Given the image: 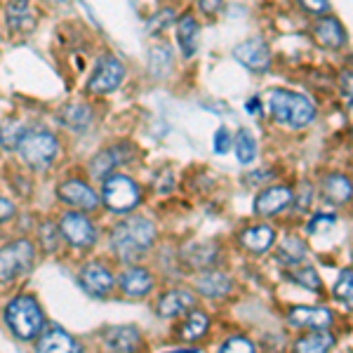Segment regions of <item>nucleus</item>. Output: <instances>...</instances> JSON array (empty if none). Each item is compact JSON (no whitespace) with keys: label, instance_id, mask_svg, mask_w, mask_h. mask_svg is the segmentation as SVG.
I'll use <instances>...</instances> for the list:
<instances>
[{"label":"nucleus","instance_id":"obj_1","mask_svg":"<svg viewBox=\"0 0 353 353\" xmlns=\"http://www.w3.org/2000/svg\"><path fill=\"white\" fill-rule=\"evenodd\" d=\"M153 241H156V226L144 217L125 219L111 233V248L123 261H132L146 254Z\"/></svg>","mask_w":353,"mask_h":353},{"label":"nucleus","instance_id":"obj_2","mask_svg":"<svg viewBox=\"0 0 353 353\" xmlns=\"http://www.w3.org/2000/svg\"><path fill=\"white\" fill-rule=\"evenodd\" d=\"M264 104L269 106L273 121L285 128H304L316 118V106L309 97L290 90H269Z\"/></svg>","mask_w":353,"mask_h":353},{"label":"nucleus","instance_id":"obj_3","mask_svg":"<svg viewBox=\"0 0 353 353\" xmlns=\"http://www.w3.org/2000/svg\"><path fill=\"white\" fill-rule=\"evenodd\" d=\"M5 321H8V327L12 330L14 337L19 339L38 337L45 327V316L41 306L28 294H19L5 306Z\"/></svg>","mask_w":353,"mask_h":353},{"label":"nucleus","instance_id":"obj_4","mask_svg":"<svg viewBox=\"0 0 353 353\" xmlns=\"http://www.w3.org/2000/svg\"><path fill=\"white\" fill-rule=\"evenodd\" d=\"M17 151H19L21 161L31 165L33 170H48L54 163L59 144L48 130H26L17 137Z\"/></svg>","mask_w":353,"mask_h":353},{"label":"nucleus","instance_id":"obj_5","mask_svg":"<svg viewBox=\"0 0 353 353\" xmlns=\"http://www.w3.org/2000/svg\"><path fill=\"white\" fill-rule=\"evenodd\" d=\"M101 201L113 212H130L141 201V191L130 176L111 172L104 179V189H101Z\"/></svg>","mask_w":353,"mask_h":353},{"label":"nucleus","instance_id":"obj_6","mask_svg":"<svg viewBox=\"0 0 353 353\" xmlns=\"http://www.w3.org/2000/svg\"><path fill=\"white\" fill-rule=\"evenodd\" d=\"M33 261H36V250L28 241H14L0 248V283L24 276L31 271Z\"/></svg>","mask_w":353,"mask_h":353},{"label":"nucleus","instance_id":"obj_7","mask_svg":"<svg viewBox=\"0 0 353 353\" xmlns=\"http://www.w3.org/2000/svg\"><path fill=\"white\" fill-rule=\"evenodd\" d=\"M125 78V66L121 64V59L116 57H104V59L97 61L94 73L88 81V90L94 94H109Z\"/></svg>","mask_w":353,"mask_h":353},{"label":"nucleus","instance_id":"obj_8","mask_svg":"<svg viewBox=\"0 0 353 353\" xmlns=\"http://www.w3.org/2000/svg\"><path fill=\"white\" fill-rule=\"evenodd\" d=\"M57 229H59V233L73 245V248H90V245L97 241V231H94L92 221L81 212L64 214Z\"/></svg>","mask_w":353,"mask_h":353},{"label":"nucleus","instance_id":"obj_9","mask_svg":"<svg viewBox=\"0 0 353 353\" xmlns=\"http://www.w3.org/2000/svg\"><path fill=\"white\" fill-rule=\"evenodd\" d=\"M233 57H236V61H241L245 68H250V71H266L271 64L269 45L261 41V38H250V41L236 45V48H233Z\"/></svg>","mask_w":353,"mask_h":353},{"label":"nucleus","instance_id":"obj_10","mask_svg":"<svg viewBox=\"0 0 353 353\" xmlns=\"http://www.w3.org/2000/svg\"><path fill=\"white\" fill-rule=\"evenodd\" d=\"M57 193H59V201H64L66 205L78 208V210H94L97 205H99V196L81 179L64 181V184L57 189Z\"/></svg>","mask_w":353,"mask_h":353},{"label":"nucleus","instance_id":"obj_11","mask_svg":"<svg viewBox=\"0 0 353 353\" xmlns=\"http://www.w3.org/2000/svg\"><path fill=\"white\" fill-rule=\"evenodd\" d=\"M132 156H134V149L130 144L111 146V149L97 153L92 165H90V170H92L94 176H109L118 165H125V163L132 161Z\"/></svg>","mask_w":353,"mask_h":353},{"label":"nucleus","instance_id":"obj_12","mask_svg":"<svg viewBox=\"0 0 353 353\" xmlns=\"http://www.w3.org/2000/svg\"><path fill=\"white\" fill-rule=\"evenodd\" d=\"M288 323L294 327L327 330L332 325V311L323 306H297L288 313Z\"/></svg>","mask_w":353,"mask_h":353},{"label":"nucleus","instance_id":"obj_13","mask_svg":"<svg viewBox=\"0 0 353 353\" xmlns=\"http://www.w3.org/2000/svg\"><path fill=\"white\" fill-rule=\"evenodd\" d=\"M36 353H83L81 344L61 327H48L41 332Z\"/></svg>","mask_w":353,"mask_h":353},{"label":"nucleus","instance_id":"obj_14","mask_svg":"<svg viewBox=\"0 0 353 353\" xmlns=\"http://www.w3.org/2000/svg\"><path fill=\"white\" fill-rule=\"evenodd\" d=\"M292 191L288 186H271V189H264L254 201V212L261 214V217H273V214L283 212L290 203H292Z\"/></svg>","mask_w":353,"mask_h":353},{"label":"nucleus","instance_id":"obj_15","mask_svg":"<svg viewBox=\"0 0 353 353\" xmlns=\"http://www.w3.org/2000/svg\"><path fill=\"white\" fill-rule=\"evenodd\" d=\"M78 283H81L88 294L104 297V294H109L113 288V276L104 269V266L88 264V266H83L81 273H78Z\"/></svg>","mask_w":353,"mask_h":353},{"label":"nucleus","instance_id":"obj_16","mask_svg":"<svg viewBox=\"0 0 353 353\" xmlns=\"http://www.w3.org/2000/svg\"><path fill=\"white\" fill-rule=\"evenodd\" d=\"M104 346L106 353H134L139 346V332L130 325L111 327L104 334Z\"/></svg>","mask_w":353,"mask_h":353},{"label":"nucleus","instance_id":"obj_17","mask_svg":"<svg viewBox=\"0 0 353 353\" xmlns=\"http://www.w3.org/2000/svg\"><path fill=\"white\" fill-rule=\"evenodd\" d=\"M313 38L323 45V48H330V50H339L344 48L346 43V33L341 24L334 17H325V19H318L313 24Z\"/></svg>","mask_w":353,"mask_h":353},{"label":"nucleus","instance_id":"obj_18","mask_svg":"<svg viewBox=\"0 0 353 353\" xmlns=\"http://www.w3.org/2000/svg\"><path fill=\"white\" fill-rule=\"evenodd\" d=\"M198 41H201V26L191 14H184L176 21V43L186 59H191L198 52Z\"/></svg>","mask_w":353,"mask_h":353},{"label":"nucleus","instance_id":"obj_19","mask_svg":"<svg viewBox=\"0 0 353 353\" xmlns=\"http://www.w3.org/2000/svg\"><path fill=\"white\" fill-rule=\"evenodd\" d=\"M121 288L128 297H146L153 290V276L146 269L132 266L121 276Z\"/></svg>","mask_w":353,"mask_h":353},{"label":"nucleus","instance_id":"obj_20","mask_svg":"<svg viewBox=\"0 0 353 353\" xmlns=\"http://www.w3.org/2000/svg\"><path fill=\"white\" fill-rule=\"evenodd\" d=\"M193 306H196V297H193L189 290H170L161 299V304H158V313L163 318H176L181 313L191 311Z\"/></svg>","mask_w":353,"mask_h":353},{"label":"nucleus","instance_id":"obj_21","mask_svg":"<svg viewBox=\"0 0 353 353\" xmlns=\"http://www.w3.org/2000/svg\"><path fill=\"white\" fill-rule=\"evenodd\" d=\"M5 19L14 31H31L36 26V14H33L28 0H10L5 8Z\"/></svg>","mask_w":353,"mask_h":353},{"label":"nucleus","instance_id":"obj_22","mask_svg":"<svg viewBox=\"0 0 353 353\" xmlns=\"http://www.w3.org/2000/svg\"><path fill=\"white\" fill-rule=\"evenodd\" d=\"M231 288H233L231 278L219 271H208L205 276H201L196 281V290L203 294V297H210V299L224 297V294L231 292Z\"/></svg>","mask_w":353,"mask_h":353},{"label":"nucleus","instance_id":"obj_23","mask_svg":"<svg viewBox=\"0 0 353 353\" xmlns=\"http://www.w3.org/2000/svg\"><path fill=\"white\" fill-rule=\"evenodd\" d=\"M241 243L250 250V252L261 254V252H266L273 243H276V231L266 224L250 226V229H245L241 233Z\"/></svg>","mask_w":353,"mask_h":353},{"label":"nucleus","instance_id":"obj_24","mask_svg":"<svg viewBox=\"0 0 353 353\" xmlns=\"http://www.w3.org/2000/svg\"><path fill=\"white\" fill-rule=\"evenodd\" d=\"M59 118H61L59 123H64L66 128H71V130H88L90 125H92V121H94V113H92V109H90L88 104L76 101V104L64 106L61 113H59Z\"/></svg>","mask_w":353,"mask_h":353},{"label":"nucleus","instance_id":"obj_25","mask_svg":"<svg viewBox=\"0 0 353 353\" xmlns=\"http://www.w3.org/2000/svg\"><path fill=\"white\" fill-rule=\"evenodd\" d=\"M334 346V337L327 330H316V332L301 337L294 344V353H327Z\"/></svg>","mask_w":353,"mask_h":353},{"label":"nucleus","instance_id":"obj_26","mask_svg":"<svg viewBox=\"0 0 353 353\" xmlns=\"http://www.w3.org/2000/svg\"><path fill=\"white\" fill-rule=\"evenodd\" d=\"M323 191L332 203H349L351 201V181L344 174H330L323 181Z\"/></svg>","mask_w":353,"mask_h":353},{"label":"nucleus","instance_id":"obj_27","mask_svg":"<svg viewBox=\"0 0 353 353\" xmlns=\"http://www.w3.org/2000/svg\"><path fill=\"white\" fill-rule=\"evenodd\" d=\"M208 325H210L208 316L201 313V311H193L191 316L184 321V325H181L179 337L184 341H196V339H201L205 332H208Z\"/></svg>","mask_w":353,"mask_h":353},{"label":"nucleus","instance_id":"obj_28","mask_svg":"<svg viewBox=\"0 0 353 353\" xmlns=\"http://www.w3.org/2000/svg\"><path fill=\"white\" fill-rule=\"evenodd\" d=\"M306 257V245L299 241V238H285L278 248V259L288 266H294L299 261H304Z\"/></svg>","mask_w":353,"mask_h":353},{"label":"nucleus","instance_id":"obj_29","mask_svg":"<svg viewBox=\"0 0 353 353\" xmlns=\"http://www.w3.org/2000/svg\"><path fill=\"white\" fill-rule=\"evenodd\" d=\"M172 66V54L165 45H156V48L149 52V68H151V76L156 78H163L165 73L170 71Z\"/></svg>","mask_w":353,"mask_h":353},{"label":"nucleus","instance_id":"obj_30","mask_svg":"<svg viewBox=\"0 0 353 353\" xmlns=\"http://www.w3.org/2000/svg\"><path fill=\"white\" fill-rule=\"evenodd\" d=\"M236 156L238 161H241L243 165L252 163L254 156H257V141H254V137L250 130H241L236 137Z\"/></svg>","mask_w":353,"mask_h":353},{"label":"nucleus","instance_id":"obj_31","mask_svg":"<svg viewBox=\"0 0 353 353\" xmlns=\"http://www.w3.org/2000/svg\"><path fill=\"white\" fill-rule=\"evenodd\" d=\"M290 281H294L297 285L306 288V290H313V292H321V278H318L316 269H311V266L292 271L290 273Z\"/></svg>","mask_w":353,"mask_h":353},{"label":"nucleus","instance_id":"obj_32","mask_svg":"<svg viewBox=\"0 0 353 353\" xmlns=\"http://www.w3.org/2000/svg\"><path fill=\"white\" fill-rule=\"evenodd\" d=\"M351 288H353V273H351V269H344L337 281V285H334V297L339 301H344L346 306H351Z\"/></svg>","mask_w":353,"mask_h":353},{"label":"nucleus","instance_id":"obj_33","mask_svg":"<svg viewBox=\"0 0 353 353\" xmlns=\"http://www.w3.org/2000/svg\"><path fill=\"white\" fill-rule=\"evenodd\" d=\"M219 353H254V344L245 337H231Z\"/></svg>","mask_w":353,"mask_h":353},{"label":"nucleus","instance_id":"obj_34","mask_svg":"<svg viewBox=\"0 0 353 353\" xmlns=\"http://www.w3.org/2000/svg\"><path fill=\"white\" fill-rule=\"evenodd\" d=\"M334 224V214H316L311 221H309V233H318L321 229H330Z\"/></svg>","mask_w":353,"mask_h":353},{"label":"nucleus","instance_id":"obj_35","mask_svg":"<svg viewBox=\"0 0 353 353\" xmlns=\"http://www.w3.org/2000/svg\"><path fill=\"white\" fill-rule=\"evenodd\" d=\"M214 153H226L231 149V134H229V130H224V128H219L217 130V134H214Z\"/></svg>","mask_w":353,"mask_h":353},{"label":"nucleus","instance_id":"obj_36","mask_svg":"<svg viewBox=\"0 0 353 353\" xmlns=\"http://www.w3.org/2000/svg\"><path fill=\"white\" fill-rule=\"evenodd\" d=\"M174 21V14H172V10H163L158 17H153L151 19V24H149V31H163L168 24H172Z\"/></svg>","mask_w":353,"mask_h":353},{"label":"nucleus","instance_id":"obj_37","mask_svg":"<svg viewBox=\"0 0 353 353\" xmlns=\"http://www.w3.org/2000/svg\"><path fill=\"white\" fill-rule=\"evenodd\" d=\"M299 3L306 12H313V14H323L330 10V0H299Z\"/></svg>","mask_w":353,"mask_h":353},{"label":"nucleus","instance_id":"obj_38","mask_svg":"<svg viewBox=\"0 0 353 353\" xmlns=\"http://www.w3.org/2000/svg\"><path fill=\"white\" fill-rule=\"evenodd\" d=\"M224 8V0H201V10L205 14H217Z\"/></svg>","mask_w":353,"mask_h":353},{"label":"nucleus","instance_id":"obj_39","mask_svg":"<svg viewBox=\"0 0 353 353\" xmlns=\"http://www.w3.org/2000/svg\"><path fill=\"white\" fill-rule=\"evenodd\" d=\"M311 205V186L309 184H301V193L297 198V208L299 210H306Z\"/></svg>","mask_w":353,"mask_h":353},{"label":"nucleus","instance_id":"obj_40","mask_svg":"<svg viewBox=\"0 0 353 353\" xmlns=\"http://www.w3.org/2000/svg\"><path fill=\"white\" fill-rule=\"evenodd\" d=\"M14 217V205L10 201H5V198H0V221Z\"/></svg>","mask_w":353,"mask_h":353},{"label":"nucleus","instance_id":"obj_41","mask_svg":"<svg viewBox=\"0 0 353 353\" xmlns=\"http://www.w3.org/2000/svg\"><path fill=\"white\" fill-rule=\"evenodd\" d=\"M245 109H248V113H259V99H250Z\"/></svg>","mask_w":353,"mask_h":353},{"label":"nucleus","instance_id":"obj_42","mask_svg":"<svg viewBox=\"0 0 353 353\" xmlns=\"http://www.w3.org/2000/svg\"><path fill=\"white\" fill-rule=\"evenodd\" d=\"M48 3H52V5H59V3H66V0H48Z\"/></svg>","mask_w":353,"mask_h":353}]
</instances>
